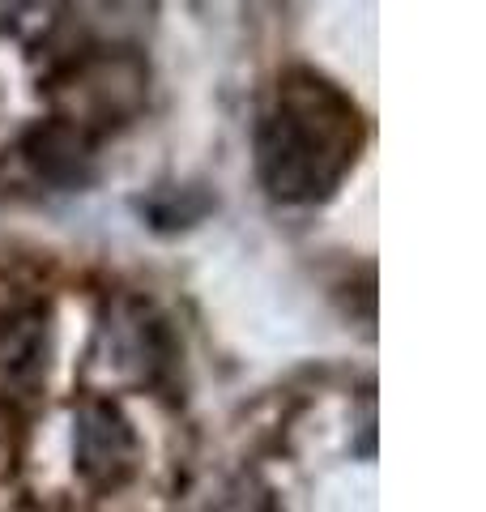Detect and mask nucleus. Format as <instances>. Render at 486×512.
<instances>
[{
	"label": "nucleus",
	"mask_w": 486,
	"mask_h": 512,
	"mask_svg": "<svg viewBox=\"0 0 486 512\" xmlns=\"http://www.w3.org/2000/svg\"><path fill=\"white\" fill-rule=\"evenodd\" d=\"M363 141L359 111L316 73H286L256 128V167L273 197L316 201L350 171Z\"/></svg>",
	"instance_id": "nucleus-1"
},
{
	"label": "nucleus",
	"mask_w": 486,
	"mask_h": 512,
	"mask_svg": "<svg viewBox=\"0 0 486 512\" xmlns=\"http://www.w3.org/2000/svg\"><path fill=\"white\" fill-rule=\"evenodd\" d=\"M30 158L39 163L43 175H52V180H60V184H81L86 180V163H90L86 141L64 124L39 128V133L30 137Z\"/></svg>",
	"instance_id": "nucleus-2"
}]
</instances>
